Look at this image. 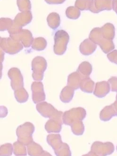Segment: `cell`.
I'll list each match as a JSON object with an SVG mask.
<instances>
[{
    "label": "cell",
    "mask_w": 117,
    "mask_h": 156,
    "mask_svg": "<svg viewBox=\"0 0 117 156\" xmlns=\"http://www.w3.org/2000/svg\"><path fill=\"white\" fill-rule=\"evenodd\" d=\"M89 38L95 44L99 45L103 53L108 54L115 48V44L112 40H108L103 37L100 27H95L90 33Z\"/></svg>",
    "instance_id": "obj_1"
},
{
    "label": "cell",
    "mask_w": 117,
    "mask_h": 156,
    "mask_svg": "<svg viewBox=\"0 0 117 156\" xmlns=\"http://www.w3.org/2000/svg\"><path fill=\"white\" fill-rule=\"evenodd\" d=\"M35 129L34 125L30 122H26L23 125L19 126L16 131L18 141L26 146L33 142L32 135Z\"/></svg>",
    "instance_id": "obj_2"
},
{
    "label": "cell",
    "mask_w": 117,
    "mask_h": 156,
    "mask_svg": "<svg viewBox=\"0 0 117 156\" xmlns=\"http://www.w3.org/2000/svg\"><path fill=\"white\" fill-rule=\"evenodd\" d=\"M36 108L43 117L62 122V112L58 111L50 104L46 102L40 103L36 105Z\"/></svg>",
    "instance_id": "obj_3"
},
{
    "label": "cell",
    "mask_w": 117,
    "mask_h": 156,
    "mask_svg": "<svg viewBox=\"0 0 117 156\" xmlns=\"http://www.w3.org/2000/svg\"><path fill=\"white\" fill-rule=\"evenodd\" d=\"M69 40L70 36L67 32L64 30L57 31L54 36V53L59 55H64L66 51Z\"/></svg>",
    "instance_id": "obj_4"
},
{
    "label": "cell",
    "mask_w": 117,
    "mask_h": 156,
    "mask_svg": "<svg viewBox=\"0 0 117 156\" xmlns=\"http://www.w3.org/2000/svg\"><path fill=\"white\" fill-rule=\"evenodd\" d=\"M86 115V111L83 108H73L64 113L62 115V121L65 125L71 126L75 122L82 121Z\"/></svg>",
    "instance_id": "obj_5"
},
{
    "label": "cell",
    "mask_w": 117,
    "mask_h": 156,
    "mask_svg": "<svg viewBox=\"0 0 117 156\" xmlns=\"http://www.w3.org/2000/svg\"><path fill=\"white\" fill-rule=\"evenodd\" d=\"M47 66L46 61L43 57L37 56L34 58L32 62V77L35 80L41 81L43 74Z\"/></svg>",
    "instance_id": "obj_6"
},
{
    "label": "cell",
    "mask_w": 117,
    "mask_h": 156,
    "mask_svg": "<svg viewBox=\"0 0 117 156\" xmlns=\"http://www.w3.org/2000/svg\"><path fill=\"white\" fill-rule=\"evenodd\" d=\"M1 48L4 52L14 55L20 52L23 49V46L19 41L11 38H1Z\"/></svg>",
    "instance_id": "obj_7"
},
{
    "label": "cell",
    "mask_w": 117,
    "mask_h": 156,
    "mask_svg": "<svg viewBox=\"0 0 117 156\" xmlns=\"http://www.w3.org/2000/svg\"><path fill=\"white\" fill-rule=\"evenodd\" d=\"M91 151L100 156H107L114 152V146L110 142L95 141L91 146Z\"/></svg>",
    "instance_id": "obj_8"
},
{
    "label": "cell",
    "mask_w": 117,
    "mask_h": 156,
    "mask_svg": "<svg viewBox=\"0 0 117 156\" xmlns=\"http://www.w3.org/2000/svg\"><path fill=\"white\" fill-rule=\"evenodd\" d=\"M8 75L11 80V86L13 90H17L23 88V77L20 70L17 68H11L8 73Z\"/></svg>",
    "instance_id": "obj_9"
},
{
    "label": "cell",
    "mask_w": 117,
    "mask_h": 156,
    "mask_svg": "<svg viewBox=\"0 0 117 156\" xmlns=\"http://www.w3.org/2000/svg\"><path fill=\"white\" fill-rule=\"evenodd\" d=\"M112 9V0H91L90 11L95 13Z\"/></svg>",
    "instance_id": "obj_10"
},
{
    "label": "cell",
    "mask_w": 117,
    "mask_h": 156,
    "mask_svg": "<svg viewBox=\"0 0 117 156\" xmlns=\"http://www.w3.org/2000/svg\"><path fill=\"white\" fill-rule=\"evenodd\" d=\"M10 37L14 40L19 41L26 48H29L34 41L32 33L27 30H22L19 33L10 36Z\"/></svg>",
    "instance_id": "obj_11"
},
{
    "label": "cell",
    "mask_w": 117,
    "mask_h": 156,
    "mask_svg": "<svg viewBox=\"0 0 117 156\" xmlns=\"http://www.w3.org/2000/svg\"><path fill=\"white\" fill-rule=\"evenodd\" d=\"M32 99L34 103L37 104L43 101L46 99V94L43 90L42 82H33L31 85Z\"/></svg>",
    "instance_id": "obj_12"
},
{
    "label": "cell",
    "mask_w": 117,
    "mask_h": 156,
    "mask_svg": "<svg viewBox=\"0 0 117 156\" xmlns=\"http://www.w3.org/2000/svg\"><path fill=\"white\" fill-rule=\"evenodd\" d=\"M32 20V15L30 11L23 12L19 13L13 20V24L18 27L22 28L29 23Z\"/></svg>",
    "instance_id": "obj_13"
},
{
    "label": "cell",
    "mask_w": 117,
    "mask_h": 156,
    "mask_svg": "<svg viewBox=\"0 0 117 156\" xmlns=\"http://www.w3.org/2000/svg\"><path fill=\"white\" fill-rule=\"evenodd\" d=\"M110 90L109 82L106 81L98 82L95 84L94 94L99 98H102L110 92Z\"/></svg>",
    "instance_id": "obj_14"
},
{
    "label": "cell",
    "mask_w": 117,
    "mask_h": 156,
    "mask_svg": "<svg viewBox=\"0 0 117 156\" xmlns=\"http://www.w3.org/2000/svg\"><path fill=\"white\" fill-rule=\"evenodd\" d=\"M97 48V45L89 38L85 39L79 47L80 53L86 56L92 55Z\"/></svg>",
    "instance_id": "obj_15"
},
{
    "label": "cell",
    "mask_w": 117,
    "mask_h": 156,
    "mask_svg": "<svg viewBox=\"0 0 117 156\" xmlns=\"http://www.w3.org/2000/svg\"><path fill=\"white\" fill-rule=\"evenodd\" d=\"M115 116H117V113L112 104L106 106L100 114V118L102 121H108Z\"/></svg>",
    "instance_id": "obj_16"
},
{
    "label": "cell",
    "mask_w": 117,
    "mask_h": 156,
    "mask_svg": "<svg viewBox=\"0 0 117 156\" xmlns=\"http://www.w3.org/2000/svg\"><path fill=\"white\" fill-rule=\"evenodd\" d=\"M82 76L77 72L72 73L68 76L67 85L71 88L77 90L80 87V84Z\"/></svg>",
    "instance_id": "obj_17"
},
{
    "label": "cell",
    "mask_w": 117,
    "mask_h": 156,
    "mask_svg": "<svg viewBox=\"0 0 117 156\" xmlns=\"http://www.w3.org/2000/svg\"><path fill=\"white\" fill-rule=\"evenodd\" d=\"M62 122L50 119L45 125V129L48 133H60L61 130Z\"/></svg>",
    "instance_id": "obj_18"
},
{
    "label": "cell",
    "mask_w": 117,
    "mask_h": 156,
    "mask_svg": "<svg viewBox=\"0 0 117 156\" xmlns=\"http://www.w3.org/2000/svg\"><path fill=\"white\" fill-rule=\"evenodd\" d=\"M47 142L52 147L54 151L59 149L64 143H62L61 136L59 134H51L48 135Z\"/></svg>",
    "instance_id": "obj_19"
},
{
    "label": "cell",
    "mask_w": 117,
    "mask_h": 156,
    "mask_svg": "<svg viewBox=\"0 0 117 156\" xmlns=\"http://www.w3.org/2000/svg\"><path fill=\"white\" fill-rule=\"evenodd\" d=\"M95 82L89 77H83L80 82V88L83 91L92 93L94 90Z\"/></svg>",
    "instance_id": "obj_20"
},
{
    "label": "cell",
    "mask_w": 117,
    "mask_h": 156,
    "mask_svg": "<svg viewBox=\"0 0 117 156\" xmlns=\"http://www.w3.org/2000/svg\"><path fill=\"white\" fill-rule=\"evenodd\" d=\"M103 37L108 40H112L115 35L114 26L111 23H107L101 28Z\"/></svg>",
    "instance_id": "obj_21"
},
{
    "label": "cell",
    "mask_w": 117,
    "mask_h": 156,
    "mask_svg": "<svg viewBox=\"0 0 117 156\" xmlns=\"http://www.w3.org/2000/svg\"><path fill=\"white\" fill-rule=\"evenodd\" d=\"M75 90L70 87L67 86L61 91L60 99L62 102L67 103L71 101L74 95Z\"/></svg>",
    "instance_id": "obj_22"
},
{
    "label": "cell",
    "mask_w": 117,
    "mask_h": 156,
    "mask_svg": "<svg viewBox=\"0 0 117 156\" xmlns=\"http://www.w3.org/2000/svg\"><path fill=\"white\" fill-rule=\"evenodd\" d=\"M49 26L53 30H56L60 25V17L57 13H50L47 18Z\"/></svg>",
    "instance_id": "obj_23"
},
{
    "label": "cell",
    "mask_w": 117,
    "mask_h": 156,
    "mask_svg": "<svg viewBox=\"0 0 117 156\" xmlns=\"http://www.w3.org/2000/svg\"><path fill=\"white\" fill-rule=\"evenodd\" d=\"M92 65L88 62H82L77 69V72L83 77H89L92 72Z\"/></svg>",
    "instance_id": "obj_24"
},
{
    "label": "cell",
    "mask_w": 117,
    "mask_h": 156,
    "mask_svg": "<svg viewBox=\"0 0 117 156\" xmlns=\"http://www.w3.org/2000/svg\"><path fill=\"white\" fill-rule=\"evenodd\" d=\"M28 154L30 156H40L43 152V149L40 145L35 142L30 144L27 146Z\"/></svg>",
    "instance_id": "obj_25"
},
{
    "label": "cell",
    "mask_w": 117,
    "mask_h": 156,
    "mask_svg": "<svg viewBox=\"0 0 117 156\" xmlns=\"http://www.w3.org/2000/svg\"><path fill=\"white\" fill-rule=\"evenodd\" d=\"M14 95L17 101L20 103H23L27 101L29 97L28 92L24 88L15 90Z\"/></svg>",
    "instance_id": "obj_26"
},
{
    "label": "cell",
    "mask_w": 117,
    "mask_h": 156,
    "mask_svg": "<svg viewBox=\"0 0 117 156\" xmlns=\"http://www.w3.org/2000/svg\"><path fill=\"white\" fill-rule=\"evenodd\" d=\"M25 146L18 140L14 143L13 145L14 154L18 156H26L27 153Z\"/></svg>",
    "instance_id": "obj_27"
},
{
    "label": "cell",
    "mask_w": 117,
    "mask_h": 156,
    "mask_svg": "<svg viewBox=\"0 0 117 156\" xmlns=\"http://www.w3.org/2000/svg\"><path fill=\"white\" fill-rule=\"evenodd\" d=\"M46 41L43 37L36 38L33 41L32 48L36 51H42L45 49L47 46Z\"/></svg>",
    "instance_id": "obj_28"
},
{
    "label": "cell",
    "mask_w": 117,
    "mask_h": 156,
    "mask_svg": "<svg viewBox=\"0 0 117 156\" xmlns=\"http://www.w3.org/2000/svg\"><path fill=\"white\" fill-rule=\"evenodd\" d=\"M71 130L73 133L76 135H81L84 131V126L82 121L75 122L72 124Z\"/></svg>",
    "instance_id": "obj_29"
},
{
    "label": "cell",
    "mask_w": 117,
    "mask_h": 156,
    "mask_svg": "<svg viewBox=\"0 0 117 156\" xmlns=\"http://www.w3.org/2000/svg\"><path fill=\"white\" fill-rule=\"evenodd\" d=\"M66 15L69 19L76 20L80 16V12L76 7H69L66 11Z\"/></svg>",
    "instance_id": "obj_30"
},
{
    "label": "cell",
    "mask_w": 117,
    "mask_h": 156,
    "mask_svg": "<svg viewBox=\"0 0 117 156\" xmlns=\"http://www.w3.org/2000/svg\"><path fill=\"white\" fill-rule=\"evenodd\" d=\"M54 153L57 156H71L70 147L66 143H63L59 149L54 151Z\"/></svg>",
    "instance_id": "obj_31"
},
{
    "label": "cell",
    "mask_w": 117,
    "mask_h": 156,
    "mask_svg": "<svg viewBox=\"0 0 117 156\" xmlns=\"http://www.w3.org/2000/svg\"><path fill=\"white\" fill-rule=\"evenodd\" d=\"M91 0H76L75 6L81 11L89 10Z\"/></svg>",
    "instance_id": "obj_32"
},
{
    "label": "cell",
    "mask_w": 117,
    "mask_h": 156,
    "mask_svg": "<svg viewBox=\"0 0 117 156\" xmlns=\"http://www.w3.org/2000/svg\"><path fill=\"white\" fill-rule=\"evenodd\" d=\"M13 152V146L11 144H4L0 148V156H11Z\"/></svg>",
    "instance_id": "obj_33"
},
{
    "label": "cell",
    "mask_w": 117,
    "mask_h": 156,
    "mask_svg": "<svg viewBox=\"0 0 117 156\" xmlns=\"http://www.w3.org/2000/svg\"><path fill=\"white\" fill-rule=\"evenodd\" d=\"M17 4L19 11L22 12L30 11L31 9L30 0H18Z\"/></svg>",
    "instance_id": "obj_34"
},
{
    "label": "cell",
    "mask_w": 117,
    "mask_h": 156,
    "mask_svg": "<svg viewBox=\"0 0 117 156\" xmlns=\"http://www.w3.org/2000/svg\"><path fill=\"white\" fill-rule=\"evenodd\" d=\"M13 21L9 18H1V31H3L5 30H8L12 27Z\"/></svg>",
    "instance_id": "obj_35"
},
{
    "label": "cell",
    "mask_w": 117,
    "mask_h": 156,
    "mask_svg": "<svg viewBox=\"0 0 117 156\" xmlns=\"http://www.w3.org/2000/svg\"><path fill=\"white\" fill-rule=\"evenodd\" d=\"M108 82L110 84L111 91L117 92V77L113 76L111 77Z\"/></svg>",
    "instance_id": "obj_36"
},
{
    "label": "cell",
    "mask_w": 117,
    "mask_h": 156,
    "mask_svg": "<svg viewBox=\"0 0 117 156\" xmlns=\"http://www.w3.org/2000/svg\"><path fill=\"white\" fill-rule=\"evenodd\" d=\"M107 58L111 62L117 65V50H114L108 54Z\"/></svg>",
    "instance_id": "obj_37"
},
{
    "label": "cell",
    "mask_w": 117,
    "mask_h": 156,
    "mask_svg": "<svg viewBox=\"0 0 117 156\" xmlns=\"http://www.w3.org/2000/svg\"><path fill=\"white\" fill-rule=\"evenodd\" d=\"M66 0H45V1L50 4H61L64 3Z\"/></svg>",
    "instance_id": "obj_38"
},
{
    "label": "cell",
    "mask_w": 117,
    "mask_h": 156,
    "mask_svg": "<svg viewBox=\"0 0 117 156\" xmlns=\"http://www.w3.org/2000/svg\"><path fill=\"white\" fill-rule=\"evenodd\" d=\"M112 9L117 14V0H112Z\"/></svg>",
    "instance_id": "obj_39"
},
{
    "label": "cell",
    "mask_w": 117,
    "mask_h": 156,
    "mask_svg": "<svg viewBox=\"0 0 117 156\" xmlns=\"http://www.w3.org/2000/svg\"><path fill=\"white\" fill-rule=\"evenodd\" d=\"M40 156H52L50 153L47 152L46 151H43V152L40 155Z\"/></svg>",
    "instance_id": "obj_40"
},
{
    "label": "cell",
    "mask_w": 117,
    "mask_h": 156,
    "mask_svg": "<svg viewBox=\"0 0 117 156\" xmlns=\"http://www.w3.org/2000/svg\"><path fill=\"white\" fill-rule=\"evenodd\" d=\"M112 105L114 107V109H115V111H116V113H117V100L115 101L113 104H112Z\"/></svg>",
    "instance_id": "obj_41"
},
{
    "label": "cell",
    "mask_w": 117,
    "mask_h": 156,
    "mask_svg": "<svg viewBox=\"0 0 117 156\" xmlns=\"http://www.w3.org/2000/svg\"><path fill=\"white\" fill-rule=\"evenodd\" d=\"M89 154L90 156H100L99 155H97V154H95V153H94V152H92V151H90L89 152Z\"/></svg>",
    "instance_id": "obj_42"
},
{
    "label": "cell",
    "mask_w": 117,
    "mask_h": 156,
    "mask_svg": "<svg viewBox=\"0 0 117 156\" xmlns=\"http://www.w3.org/2000/svg\"><path fill=\"white\" fill-rule=\"evenodd\" d=\"M82 156H90L89 154V153H88V154H85V155H83Z\"/></svg>",
    "instance_id": "obj_43"
},
{
    "label": "cell",
    "mask_w": 117,
    "mask_h": 156,
    "mask_svg": "<svg viewBox=\"0 0 117 156\" xmlns=\"http://www.w3.org/2000/svg\"><path fill=\"white\" fill-rule=\"evenodd\" d=\"M116 100H117V95H116Z\"/></svg>",
    "instance_id": "obj_44"
},
{
    "label": "cell",
    "mask_w": 117,
    "mask_h": 156,
    "mask_svg": "<svg viewBox=\"0 0 117 156\" xmlns=\"http://www.w3.org/2000/svg\"></svg>",
    "instance_id": "obj_45"
}]
</instances>
